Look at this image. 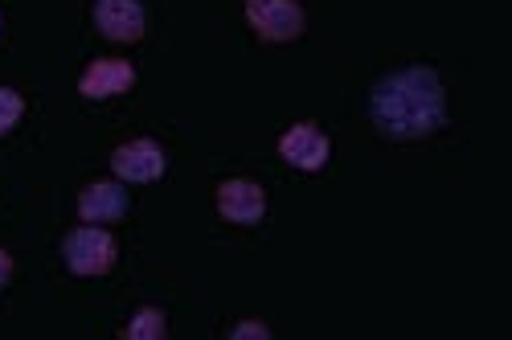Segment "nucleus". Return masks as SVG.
<instances>
[{"label": "nucleus", "mask_w": 512, "mask_h": 340, "mask_svg": "<svg viewBox=\"0 0 512 340\" xmlns=\"http://www.w3.org/2000/svg\"><path fill=\"white\" fill-rule=\"evenodd\" d=\"M369 119L386 140H422L447 123V91L431 66H406L373 82Z\"/></svg>", "instance_id": "obj_1"}, {"label": "nucleus", "mask_w": 512, "mask_h": 340, "mask_svg": "<svg viewBox=\"0 0 512 340\" xmlns=\"http://www.w3.org/2000/svg\"><path fill=\"white\" fill-rule=\"evenodd\" d=\"M115 238L107 230H95V226H82V230H70L66 242H62V259L70 267V275H107L115 267Z\"/></svg>", "instance_id": "obj_2"}, {"label": "nucleus", "mask_w": 512, "mask_h": 340, "mask_svg": "<svg viewBox=\"0 0 512 340\" xmlns=\"http://www.w3.org/2000/svg\"><path fill=\"white\" fill-rule=\"evenodd\" d=\"M246 21L263 41H295L304 33L300 0H246Z\"/></svg>", "instance_id": "obj_3"}, {"label": "nucleus", "mask_w": 512, "mask_h": 340, "mask_svg": "<svg viewBox=\"0 0 512 340\" xmlns=\"http://www.w3.org/2000/svg\"><path fill=\"white\" fill-rule=\"evenodd\" d=\"M111 168L119 181H132V185H152L164 177V148L156 140H132V144H119L111 156Z\"/></svg>", "instance_id": "obj_4"}, {"label": "nucleus", "mask_w": 512, "mask_h": 340, "mask_svg": "<svg viewBox=\"0 0 512 340\" xmlns=\"http://www.w3.org/2000/svg\"><path fill=\"white\" fill-rule=\"evenodd\" d=\"M279 152H283V160L291 168H300V173H320V168L328 164L332 144H328V136L320 132L316 123H295V127H287V132H283Z\"/></svg>", "instance_id": "obj_5"}, {"label": "nucleus", "mask_w": 512, "mask_h": 340, "mask_svg": "<svg viewBox=\"0 0 512 340\" xmlns=\"http://www.w3.org/2000/svg\"><path fill=\"white\" fill-rule=\"evenodd\" d=\"M218 209H222V218L234 222V226H254L267 214V193H263V185L234 177V181L218 185Z\"/></svg>", "instance_id": "obj_6"}, {"label": "nucleus", "mask_w": 512, "mask_h": 340, "mask_svg": "<svg viewBox=\"0 0 512 340\" xmlns=\"http://www.w3.org/2000/svg\"><path fill=\"white\" fill-rule=\"evenodd\" d=\"M95 25L107 41H132L144 37V5L140 0H95Z\"/></svg>", "instance_id": "obj_7"}, {"label": "nucleus", "mask_w": 512, "mask_h": 340, "mask_svg": "<svg viewBox=\"0 0 512 340\" xmlns=\"http://www.w3.org/2000/svg\"><path fill=\"white\" fill-rule=\"evenodd\" d=\"M132 87H136V70L123 58H95L87 66V74L78 78L82 99H111V95H123Z\"/></svg>", "instance_id": "obj_8"}, {"label": "nucleus", "mask_w": 512, "mask_h": 340, "mask_svg": "<svg viewBox=\"0 0 512 340\" xmlns=\"http://www.w3.org/2000/svg\"><path fill=\"white\" fill-rule=\"evenodd\" d=\"M78 214L82 222H119L127 214V193L115 181H95L78 193Z\"/></svg>", "instance_id": "obj_9"}, {"label": "nucleus", "mask_w": 512, "mask_h": 340, "mask_svg": "<svg viewBox=\"0 0 512 340\" xmlns=\"http://www.w3.org/2000/svg\"><path fill=\"white\" fill-rule=\"evenodd\" d=\"M164 332H168V320H164L160 308H140V312L132 316V324L123 328L127 340H160Z\"/></svg>", "instance_id": "obj_10"}, {"label": "nucleus", "mask_w": 512, "mask_h": 340, "mask_svg": "<svg viewBox=\"0 0 512 340\" xmlns=\"http://www.w3.org/2000/svg\"><path fill=\"white\" fill-rule=\"evenodd\" d=\"M21 115H25V99L13 87H0V136L13 132Z\"/></svg>", "instance_id": "obj_11"}, {"label": "nucleus", "mask_w": 512, "mask_h": 340, "mask_svg": "<svg viewBox=\"0 0 512 340\" xmlns=\"http://www.w3.org/2000/svg\"><path fill=\"white\" fill-rule=\"evenodd\" d=\"M242 336H271V332H267L259 320H246V324H238V328H234V340H242Z\"/></svg>", "instance_id": "obj_12"}, {"label": "nucleus", "mask_w": 512, "mask_h": 340, "mask_svg": "<svg viewBox=\"0 0 512 340\" xmlns=\"http://www.w3.org/2000/svg\"><path fill=\"white\" fill-rule=\"evenodd\" d=\"M13 279V254L0 250V291H5V283Z\"/></svg>", "instance_id": "obj_13"}]
</instances>
